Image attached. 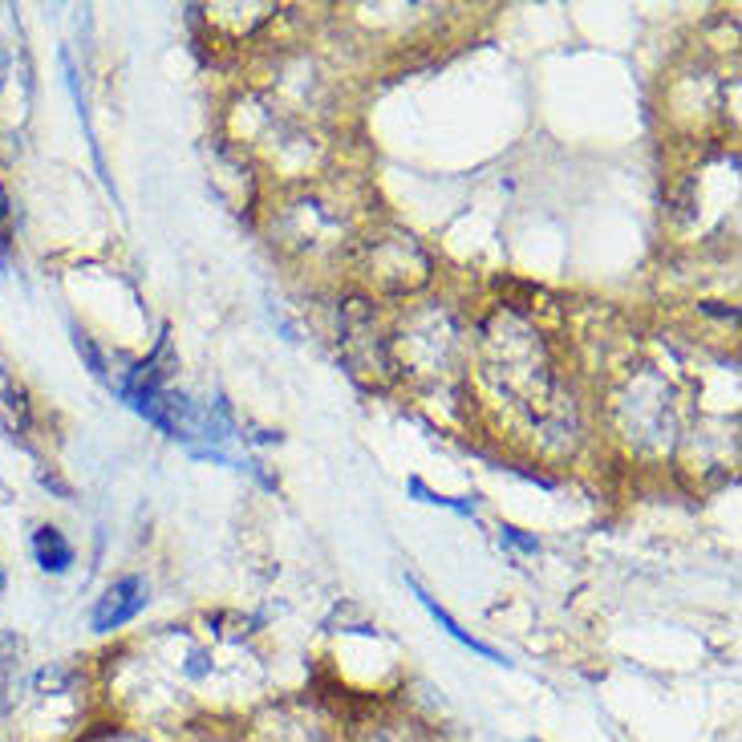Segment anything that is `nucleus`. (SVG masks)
I'll return each mask as SVG.
<instances>
[{"label": "nucleus", "instance_id": "nucleus-1", "mask_svg": "<svg viewBox=\"0 0 742 742\" xmlns=\"http://www.w3.org/2000/svg\"><path fill=\"white\" fill-rule=\"evenodd\" d=\"M147 601H150V589L143 577L114 580V584L98 596V605H94V617H89L94 633H114V629H122V624L134 621L138 613L147 609Z\"/></svg>", "mask_w": 742, "mask_h": 742}, {"label": "nucleus", "instance_id": "nucleus-2", "mask_svg": "<svg viewBox=\"0 0 742 742\" xmlns=\"http://www.w3.org/2000/svg\"><path fill=\"white\" fill-rule=\"evenodd\" d=\"M406 589H410V593L418 596V605H422V609L431 613L434 624H438V629H443V633H446L450 641H459L462 650H471V654H479L483 661H495V666H511V661H507V657L499 654L495 645H487V641H479L475 633H467V629H462V624L455 621V617H450V613H446L443 605H438V601H434V596L426 593V589H422V584H418L415 577H406Z\"/></svg>", "mask_w": 742, "mask_h": 742}, {"label": "nucleus", "instance_id": "nucleus-3", "mask_svg": "<svg viewBox=\"0 0 742 742\" xmlns=\"http://www.w3.org/2000/svg\"><path fill=\"white\" fill-rule=\"evenodd\" d=\"M0 426L13 443L29 446V431H33V406L25 386L16 382L13 373L0 366Z\"/></svg>", "mask_w": 742, "mask_h": 742}, {"label": "nucleus", "instance_id": "nucleus-4", "mask_svg": "<svg viewBox=\"0 0 742 742\" xmlns=\"http://www.w3.org/2000/svg\"><path fill=\"white\" fill-rule=\"evenodd\" d=\"M33 556H37V565H41L45 572L61 577V572H70V565H74V544H70L58 528L41 523V528L33 532Z\"/></svg>", "mask_w": 742, "mask_h": 742}, {"label": "nucleus", "instance_id": "nucleus-5", "mask_svg": "<svg viewBox=\"0 0 742 742\" xmlns=\"http://www.w3.org/2000/svg\"><path fill=\"white\" fill-rule=\"evenodd\" d=\"M406 487H410V495H415L418 504L446 507V511H455V516H471V520H475V516H479V504H475V499H450V495H438V491H431V487H426V483H422V479H418V475L410 479Z\"/></svg>", "mask_w": 742, "mask_h": 742}, {"label": "nucleus", "instance_id": "nucleus-6", "mask_svg": "<svg viewBox=\"0 0 742 742\" xmlns=\"http://www.w3.org/2000/svg\"><path fill=\"white\" fill-rule=\"evenodd\" d=\"M499 540H504L507 548L523 552V556H535V552H540V540H535V535H528V532H520V528H511V523H504V528H499Z\"/></svg>", "mask_w": 742, "mask_h": 742}, {"label": "nucleus", "instance_id": "nucleus-7", "mask_svg": "<svg viewBox=\"0 0 742 742\" xmlns=\"http://www.w3.org/2000/svg\"><path fill=\"white\" fill-rule=\"evenodd\" d=\"M74 342H77V354L86 357L89 373H94V378H98V382H106V361H102V354H98V349H94V342H89L86 333H77Z\"/></svg>", "mask_w": 742, "mask_h": 742}, {"label": "nucleus", "instance_id": "nucleus-8", "mask_svg": "<svg viewBox=\"0 0 742 742\" xmlns=\"http://www.w3.org/2000/svg\"><path fill=\"white\" fill-rule=\"evenodd\" d=\"M0 223H9V195L0 187Z\"/></svg>", "mask_w": 742, "mask_h": 742}, {"label": "nucleus", "instance_id": "nucleus-9", "mask_svg": "<svg viewBox=\"0 0 742 742\" xmlns=\"http://www.w3.org/2000/svg\"><path fill=\"white\" fill-rule=\"evenodd\" d=\"M0 589H4V572H0Z\"/></svg>", "mask_w": 742, "mask_h": 742}, {"label": "nucleus", "instance_id": "nucleus-10", "mask_svg": "<svg viewBox=\"0 0 742 742\" xmlns=\"http://www.w3.org/2000/svg\"><path fill=\"white\" fill-rule=\"evenodd\" d=\"M528 742H532V739H528Z\"/></svg>", "mask_w": 742, "mask_h": 742}]
</instances>
